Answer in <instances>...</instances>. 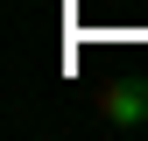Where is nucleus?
<instances>
[{"instance_id":"obj_1","label":"nucleus","mask_w":148,"mask_h":141,"mask_svg":"<svg viewBox=\"0 0 148 141\" xmlns=\"http://www.w3.org/2000/svg\"><path fill=\"white\" fill-rule=\"evenodd\" d=\"M99 120H106V127H141V120H148V85L141 78L106 85V92H99Z\"/></svg>"}]
</instances>
